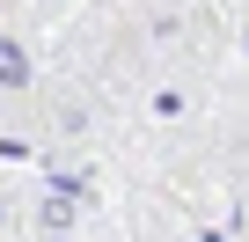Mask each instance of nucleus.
Here are the masks:
<instances>
[{
  "label": "nucleus",
  "mask_w": 249,
  "mask_h": 242,
  "mask_svg": "<svg viewBox=\"0 0 249 242\" xmlns=\"http://www.w3.org/2000/svg\"><path fill=\"white\" fill-rule=\"evenodd\" d=\"M242 52H249V22H242Z\"/></svg>",
  "instance_id": "39448f33"
},
{
  "label": "nucleus",
  "mask_w": 249,
  "mask_h": 242,
  "mask_svg": "<svg viewBox=\"0 0 249 242\" xmlns=\"http://www.w3.org/2000/svg\"><path fill=\"white\" fill-rule=\"evenodd\" d=\"M44 242H73V227H66V235H44Z\"/></svg>",
  "instance_id": "20e7f679"
},
{
  "label": "nucleus",
  "mask_w": 249,
  "mask_h": 242,
  "mask_svg": "<svg viewBox=\"0 0 249 242\" xmlns=\"http://www.w3.org/2000/svg\"><path fill=\"white\" fill-rule=\"evenodd\" d=\"M66 227H73V198H52L44 191L37 198V235H66Z\"/></svg>",
  "instance_id": "f03ea898"
},
{
  "label": "nucleus",
  "mask_w": 249,
  "mask_h": 242,
  "mask_svg": "<svg viewBox=\"0 0 249 242\" xmlns=\"http://www.w3.org/2000/svg\"><path fill=\"white\" fill-rule=\"evenodd\" d=\"M0 235H8V198H0Z\"/></svg>",
  "instance_id": "7ed1b4c3"
},
{
  "label": "nucleus",
  "mask_w": 249,
  "mask_h": 242,
  "mask_svg": "<svg viewBox=\"0 0 249 242\" xmlns=\"http://www.w3.org/2000/svg\"><path fill=\"white\" fill-rule=\"evenodd\" d=\"M22 88H37V59L15 30H0V95H22Z\"/></svg>",
  "instance_id": "f257e3e1"
}]
</instances>
